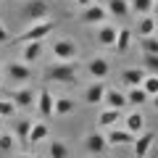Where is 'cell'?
I'll list each match as a JSON object with an SVG mask.
<instances>
[{
  "label": "cell",
  "mask_w": 158,
  "mask_h": 158,
  "mask_svg": "<svg viewBox=\"0 0 158 158\" xmlns=\"http://www.w3.org/2000/svg\"><path fill=\"white\" fill-rule=\"evenodd\" d=\"M87 74H90L92 79L106 82V77L111 74V63H108L103 56H95V58H90V61H87Z\"/></svg>",
  "instance_id": "obj_11"
},
{
  "label": "cell",
  "mask_w": 158,
  "mask_h": 158,
  "mask_svg": "<svg viewBox=\"0 0 158 158\" xmlns=\"http://www.w3.org/2000/svg\"><path fill=\"white\" fill-rule=\"evenodd\" d=\"M113 40H116V27L113 24H100L95 32V42L100 48H113Z\"/></svg>",
  "instance_id": "obj_16"
},
{
  "label": "cell",
  "mask_w": 158,
  "mask_h": 158,
  "mask_svg": "<svg viewBox=\"0 0 158 158\" xmlns=\"http://www.w3.org/2000/svg\"><path fill=\"white\" fill-rule=\"evenodd\" d=\"M106 82H100V79H92L90 85H87L85 90V103L87 106H100L103 103V95H106Z\"/></svg>",
  "instance_id": "obj_12"
},
{
  "label": "cell",
  "mask_w": 158,
  "mask_h": 158,
  "mask_svg": "<svg viewBox=\"0 0 158 158\" xmlns=\"http://www.w3.org/2000/svg\"><path fill=\"white\" fill-rule=\"evenodd\" d=\"M29 127H32V121L29 118H16V124H13V140L21 142V145H27V137H29Z\"/></svg>",
  "instance_id": "obj_23"
},
{
  "label": "cell",
  "mask_w": 158,
  "mask_h": 158,
  "mask_svg": "<svg viewBox=\"0 0 158 158\" xmlns=\"http://www.w3.org/2000/svg\"><path fill=\"white\" fill-rule=\"evenodd\" d=\"M103 108H116V111H121V108H127V95L124 90H116V87H106V95H103Z\"/></svg>",
  "instance_id": "obj_13"
},
{
  "label": "cell",
  "mask_w": 158,
  "mask_h": 158,
  "mask_svg": "<svg viewBox=\"0 0 158 158\" xmlns=\"http://www.w3.org/2000/svg\"><path fill=\"white\" fill-rule=\"evenodd\" d=\"M108 13L106 8L100 6V3H90L87 8H82V13H79V21L82 24H106Z\"/></svg>",
  "instance_id": "obj_8"
},
{
  "label": "cell",
  "mask_w": 158,
  "mask_h": 158,
  "mask_svg": "<svg viewBox=\"0 0 158 158\" xmlns=\"http://www.w3.org/2000/svg\"><path fill=\"white\" fill-rule=\"evenodd\" d=\"M156 11V0H129V13L137 16H148Z\"/></svg>",
  "instance_id": "obj_25"
},
{
  "label": "cell",
  "mask_w": 158,
  "mask_h": 158,
  "mask_svg": "<svg viewBox=\"0 0 158 158\" xmlns=\"http://www.w3.org/2000/svg\"><path fill=\"white\" fill-rule=\"evenodd\" d=\"M48 156L50 158H69V145L63 140H53L48 148Z\"/></svg>",
  "instance_id": "obj_29"
},
{
  "label": "cell",
  "mask_w": 158,
  "mask_h": 158,
  "mask_svg": "<svg viewBox=\"0 0 158 158\" xmlns=\"http://www.w3.org/2000/svg\"><path fill=\"white\" fill-rule=\"evenodd\" d=\"M90 3H95V0H74V6H79V8H87Z\"/></svg>",
  "instance_id": "obj_35"
},
{
  "label": "cell",
  "mask_w": 158,
  "mask_h": 158,
  "mask_svg": "<svg viewBox=\"0 0 158 158\" xmlns=\"http://www.w3.org/2000/svg\"><path fill=\"white\" fill-rule=\"evenodd\" d=\"M16 111L19 108L13 106L11 98H0V118H16Z\"/></svg>",
  "instance_id": "obj_30"
},
{
  "label": "cell",
  "mask_w": 158,
  "mask_h": 158,
  "mask_svg": "<svg viewBox=\"0 0 158 158\" xmlns=\"http://www.w3.org/2000/svg\"><path fill=\"white\" fill-rule=\"evenodd\" d=\"M50 137V127L45 121H32L29 127V137H27V145H40V142H45Z\"/></svg>",
  "instance_id": "obj_14"
},
{
  "label": "cell",
  "mask_w": 158,
  "mask_h": 158,
  "mask_svg": "<svg viewBox=\"0 0 158 158\" xmlns=\"http://www.w3.org/2000/svg\"><path fill=\"white\" fill-rule=\"evenodd\" d=\"M6 74H8V79H11V85H27L29 79L34 77L32 66L24 63V61H11V63H8V69H6Z\"/></svg>",
  "instance_id": "obj_5"
},
{
  "label": "cell",
  "mask_w": 158,
  "mask_h": 158,
  "mask_svg": "<svg viewBox=\"0 0 158 158\" xmlns=\"http://www.w3.org/2000/svg\"><path fill=\"white\" fill-rule=\"evenodd\" d=\"M132 48V29H116V40H113V50L118 56H124Z\"/></svg>",
  "instance_id": "obj_19"
},
{
  "label": "cell",
  "mask_w": 158,
  "mask_h": 158,
  "mask_svg": "<svg viewBox=\"0 0 158 158\" xmlns=\"http://www.w3.org/2000/svg\"><path fill=\"white\" fill-rule=\"evenodd\" d=\"M142 69L148 74H158V56L153 53H142Z\"/></svg>",
  "instance_id": "obj_32"
},
{
  "label": "cell",
  "mask_w": 158,
  "mask_h": 158,
  "mask_svg": "<svg viewBox=\"0 0 158 158\" xmlns=\"http://www.w3.org/2000/svg\"><path fill=\"white\" fill-rule=\"evenodd\" d=\"M13 148H16L13 135L11 132H3V135H0V153H8V150H13Z\"/></svg>",
  "instance_id": "obj_33"
},
{
  "label": "cell",
  "mask_w": 158,
  "mask_h": 158,
  "mask_svg": "<svg viewBox=\"0 0 158 158\" xmlns=\"http://www.w3.org/2000/svg\"><path fill=\"white\" fill-rule=\"evenodd\" d=\"M69 113H74L71 98H53V116H69Z\"/></svg>",
  "instance_id": "obj_26"
},
{
  "label": "cell",
  "mask_w": 158,
  "mask_h": 158,
  "mask_svg": "<svg viewBox=\"0 0 158 158\" xmlns=\"http://www.w3.org/2000/svg\"><path fill=\"white\" fill-rule=\"evenodd\" d=\"M140 87H142V92H145L148 98H156L158 95V74H145L142 82H140Z\"/></svg>",
  "instance_id": "obj_28"
},
{
  "label": "cell",
  "mask_w": 158,
  "mask_h": 158,
  "mask_svg": "<svg viewBox=\"0 0 158 158\" xmlns=\"http://www.w3.org/2000/svg\"><path fill=\"white\" fill-rule=\"evenodd\" d=\"M50 53L56 61H77L79 58V45L71 37H61L56 42H50Z\"/></svg>",
  "instance_id": "obj_4"
},
{
  "label": "cell",
  "mask_w": 158,
  "mask_h": 158,
  "mask_svg": "<svg viewBox=\"0 0 158 158\" xmlns=\"http://www.w3.org/2000/svg\"><path fill=\"white\" fill-rule=\"evenodd\" d=\"M106 13L116 19H127L129 16V0H106Z\"/></svg>",
  "instance_id": "obj_18"
},
{
  "label": "cell",
  "mask_w": 158,
  "mask_h": 158,
  "mask_svg": "<svg viewBox=\"0 0 158 158\" xmlns=\"http://www.w3.org/2000/svg\"><path fill=\"white\" fill-rule=\"evenodd\" d=\"M34 108H37V113H40L42 118H50V116H53V92L48 90V87L37 90V98H34Z\"/></svg>",
  "instance_id": "obj_10"
},
{
  "label": "cell",
  "mask_w": 158,
  "mask_h": 158,
  "mask_svg": "<svg viewBox=\"0 0 158 158\" xmlns=\"http://www.w3.org/2000/svg\"><path fill=\"white\" fill-rule=\"evenodd\" d=\"M116 121H118V111L116 108H103L100 113H98V127H116Z\"/></svg>",
  "instance_id": "obj_27"
},
{
  "label": "cell",
  "mask_w": 158,
  "mask_h": 158,
  "mask_svg": "<svg viewBox=\"0 0 158 158\" xmlns=\"http://www.w3.org/2000/svg\"><path fill=\"white\" fill-rule=\"evenodd\" d=\"M11 40H13V37H11V29L0 21V42H11Z\"/></svg>",
  "instance_id": "obj_34"
},
{
  "label": "cell",
  "mask_w": 158,
  "mask_h": 158,
  "mask_svg": "<svg viewBox=\"0 0 158 158\" xmlns=\"http://www.w3.org/2000/svg\"><path fill=\"white\" fill-rule=\"evenodd\" d=\"M124 95H127V106H137V108L148 106V100H150V98L142 92V87H129Z\"/></svg>",
  "instance_id": "obj_24"
},
{
  "label": "cell",
  "mask_w": 158,
  "mask_h": 158,
  "mask_svg": "<svg viewBox=\"0 0 158 158\" xmlns=\"http://www.w3.org/2000/svg\"><path fill=\"white\" fill-rule=\"evenodd\" d=\"M153 142H156V135L148 129H142L140 135H135V142H132V158H148V153H150Z\"/></svg>",
  "instance_id": "obj_6"
},
{
  "label": "cell",
  "mask_w": 158,
  "mask_h": 158,
  "mask_svg": "<svg viewBox=\"0 0 158 158\" xmlns=\"http://www.w3.org/2000/svg\"><path fill=\"white\" fill-rule=\"evenodd\" d=\"M145 69L142 66H132V69H124V74H121V82H124L127 87H140L142 77H145Z\"/></svg>",
  "instance_id": "obj_21"
},
{
  "label": "cell",
  "mask_w": 158,
  "mask_h": 158,
  "mask_svg": "<svg viewBox=\"0 0 158 158\" xmlns=\"http://www.w3.org/2000/svg\"><path fill=\"white\" fill-rule=\"evenodd\" d=\"M156 29H158V21L153 19V13H148L137 21V37H150V34H156Z\"/></svg>",
  "instance_id": "obj_22"
},
{
  "label": "cell",
  "mask_w": 158,
  "mask_h": 158,
  "mask_svg": "<svg viewBox=\"0 0 158 158\" xmlns=\"http://www.w3.org/2000/svg\"><path fill=\"white\" fill-rule=\"evenodd\" d=\"M50 16V0H24L21 3V19L27 24L42 21Z\"/></svg>",
  "instance_id": "obj_3"
},
{
  "label": "cell",
  "mask_w": 158,
  "mask_h": 158,
  "mask_svg": "<svg viewBox=\"0 0 158 158\" xmlns=\"http://www.w3.org/2000/svg\"><path fill=\"white\" fill-rule=\"evenodd\" d=\"M140 50L142 53H153V56H158V40H156V34H150V37H140Z\"/></svg>",
  "instance_id": "obj_31"
},
{
  "label": "cell",
  "mask_w": 158,
  "mask_h": 158,
  "mask_svg": "<svg viewBox=\"0 0 158 158\" xmlns=\"http://www.w3.org/2000/svg\"><path fill=\"white\" fill-rule=\"evenodd\" d=\"M124 129L132 132V135H140V132L145 129V116L140 113V108H137V111H132L129 116L124 118Z\"/></svg>",
  "instance_id": "obj_20"
},
{
  "label": "cell",
  "mask_w": 158,
  "mask_h": 158,
  "mask_svg": "<svg viewBox=\"0 0 158 158\" xmlns=\"http://www.w3.org/2000/svg\"><path fill=\"white\" fill-rule=\"evenodd\" d=\"M85 145H87V150H90L92 156H103V153L108 150V142H106V135H103V132H90V135L85 137Z\"/></svg>",
  "instance_id": "obj_15"
},
{
  "label": "cell",
  "mask_w": 158,
  "mask_h": 158,
  "mask_svg": "<svg viewBox=\"0 0 158 158\" xmlns=\"http://www.w3.org/2000/svg\"><path fill=\"white\" fill-rule=\"evenodd\" d=\"M13 158H37L34 153H21V156H13Z\"/></svg>",
  "instance_id": "obj_36"
},
{
  "label": "cell",
  "mask_w": 158,
  "mask_h": 158,
  "mask_svg": "<svg viewBox=\"0 0 158 158\" xmlns=\"http://www.w3.org/2000/svg\"><path fill=\"white\" fill-rule=\"evenodd\" d=\"M0 82H3V71H0Z\"/></svg>",
  "instance_id": "obj_37"
},
{
  "label": "cell",
  "mask_w": 158,
  "mask_h": 158,
  "mask_svg": "<svg viewBox=\"0 0 158 158\" xmlns=\"http://www.w3.org/2000/svg\"><path fill=\"white\" fill-rule=\"evenodd\" d=\"M106 142H108V148H129L132 142H135V135L127 132L124 127H108Z\"/></svg>",
  "instance_id": "obj_7"
},
{
  "label": "cell",
  "mask_w": 158,
  "mask_h": 158,
  "mask_svg": "<svg viewBox=\"0 0 158 158\" xmlns=\"http://www.w3.org/2000/svg\"><path fill=\"white\" fill-rule=\"evenodd\" d=\"M42 42H24V48H21V61L24 63H37L40 58H42Z\"/></svg>",
  "instance_id": "obj_17"
},
{
  "label": "cell",
  "mask_w": 158,
  "mask_h": 158,
  "mask_svg": "<svg viewBox=\"0 0 158 158\" xmlns=\"http://www.w3.org/2000/svg\"><path fill=\"white\" fill-rule=\"evenodd\" d=\"M79 77V66L77 61H58L48 69V79L58 82V85H74Z\"/></svg>",
  "instance_id": "obj_2"
},
{
  "label": "cell",
  "mask_w": 158,
  "mask_h": 158,
  "mask_svg": "<svg viewBox=\"0 0 158 158\" xmlns=\"http://www.w3.org/2000/svg\"><path fill=\"white\" fill-rule=\"evenodd\" d=\"M53 27H56V21H53L50 16L42 19V21H32V24H29V27L16 37V42H19V45H24V42H45V37L53 32Z\"/></svg>",
  "instance_id": "obj_1"
},
{
  "label": "cell",
  "mask_w": 158,
  "mask_h": 158,
  "mask_svg": "<svg viewBox=\"0 0 158 158\" xmlns=\"http://www.w3.org/2000/svg\"><path fill=\"white\" fill-rule=\"evenodd\" d=\"M34 98H37V90L29 87V85L16 87V90L11 92V100H13V106H16V108H32L34 106Z\"/></svg>",
  "instance_id": "obj_9"
}]
</instances>
